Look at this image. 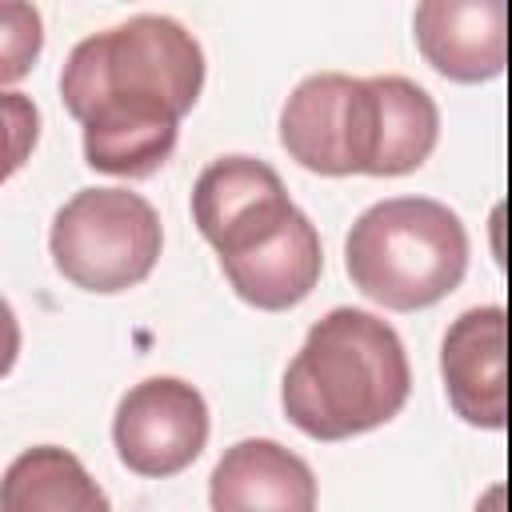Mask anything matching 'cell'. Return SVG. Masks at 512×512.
<instances>
[{
  "mask_svg": "<svg viewBox=\"0 0 512 512\" xmlns=\"http://www.w3.org/2000/svg\"><path fill=\"white\" fill-rule=\"evenodd\" d=\"M200 88L204 52L172 16H132L84 36L60 72L64 108L84 124V160L128 180L164 168Z\"/></svg>",
  "mask_w": 512,
  "mask_h": 512,
  "instance_id": "1",
  "label": "cell"
},
{
  "mask_svg": "<svg viewBox=\"0 0 512 512\" xmlns=\"http://www.w3.org/2000/svg\"><path fill=\"white\" fill-rule=\"evenodd\" d=\"M412 392L408 352L392 324L364 308L320 316L284 372V416L312 440H348L400 416Z\"/></svg>",
  "mask_w": 512,
  "mask_h": 512,
  "instance_id": "2",
  "label": "cell"
},
{
  "mask_svg": "<svg viewBox=\"0 0 512 512\" xmlns=\"http://www.w3.org/2000/svg\"><path fill=\"white\" fill-rule=\"evenodd\" d=\"M344 268L380 308H432L468 272V232L440 200L392 196L356 216L344 240Z\"/></svg>",
  "mask_w": 512,
  "mask_h": 512,
  "instance_id": "3",
  "label": "cell"
},
{
  "mask_svg": "<svg viewBox=\"0 0 512 512\" xmlns=\"http://www.w3.org/2000/svg\"><path fill=\"white\" fill-rule=\"evenodd\" d=\"M52 264L84 292H128L160 260L164 232L156 208L128 188H84L52 220Z\"/></svg>",
  "mask_w": 512,
  "mask_h": 512,
  "instance_id": "4",
  "label": "cell"
},
{
  "mask_svg": "<svg viewBox=\"0 0 512 512\" xmlns=\"http://www.w3.org/2000/svg\"><path fill=\"white\" fill-rule=\"evenodd\" d=\"M284 152L320 176H372L380 144L376 80L316 72L304 76L280 108Z\"/></svg>",
  "mask_w": 512,
  "mask_h": 512,
  "instance_id": "5",
  "label": "cell"
},
{
  "mask_svg": "<svg viewBox=\"0 0 512 512\" xmlns=\"http://www.w3.org/2000/svg\"><path fill=\"white\" fill-rule=\"evenodd\" d=\"M112 440L128 472L176 476L208 444V404L180 376H148L120 396Z\"/></svg>",
  "mask_w": 512,
  "mask_h": 512,
  "instance_id": "6",
  "label": "cell"
},
{
  "mask_svg": "<svg viewBox=\"0 0 512 512\" xmlns=\"http://www.w3.org/2000/svg\"><path fill=\"white\" fill-rule=\"evenodd\" d=\"M292 212L296 204L288 200L284 180L256 156H220L192 188V220L216 256L244 252L276 232Z\"/></svg>",
  "mask_w": 512,
  "mask_h": 512,
  "instance_id": "7",
  "label": "cell"
},
{
  "mask_svg": "<svg viewBox=\"0 0 512 512\" xmlns=\"http://www.w3.org/2000/svg\"><path fill=\"white\" fill-rule=\"evenodd\" d=\"M504 336H508V316L500 304L468 308L444 332V344H440L444 392L452 412L472 428L508 424Z\"/></svg>",
  "mask_w": 512,
  "mask_h": 512,
  "instance_id": "8",
  "label": "cell"
},
{
  "mask_svg": "<svg viewBox=\"0 0 512 512\" xmlns=\"http://www.w3.org/2000/svg\"><path fill=\"white\" fill-rule=\"evenodd\" d=\"M412 32L420 56L456 84H480L504 72L508 60L504 0H416Z\"/></svg>",
  "mask_w": 512,
  "mask_h": 512,
  "instance_id": "9",
  "label": "cell"
},
{
  "mask_svg": "<svg viewBox=\"0 0 512 512\" xmlns=\"http://www.w3.org/2000/svg\"><path fill=\"white\" fill-rule=\"evenodd\" d=\"M220 268L232 284V292L260 308V312H284L300 304L324 268V248L316 224L296 208L276 232L248 244L244 252L220 256Z\"/></svg>",
  "mask_w": 512,
  "mask_h": 512,
  "instance_id": "10",
  "label": "cell"
},
{
  "mask_svg": "<svg viewBox=\"0 0 512 512\" xmlns=\"http://www.w3.org/2000/svg\"><path fill=\"white\" fill-rule=\"evenodd\" d=\"M216 512H312V468L276 440L232 444L212 472Z\"/></svg>",
  "mask_w": 512,
  "mask_h": 512,
  "instance_id": "11",
  "label": "cell"
},
{
  "mask_svg": "<svg viewBox=\"0 0 512 512\" xmlns=\"http://www.w3.org/2000/svg\"><path fill=\"white\" fill-rule=\"evenodd\" d=\"M4 512H104L108 496L92 484L84 464L52 444L20 452L0 488Z\"/></svg>",
  "mask_w": 512,
  "mask_h": 512,
  "instance_id": "12",
  "label": "cell"
},
{
  "mask_svg": "<svg viewBox=\"0 0 512 512\" xmlns=\"http://www.w3.org/2000/svg\"><path fill=\"white\" fill-rule=\"evenodd\" d=\"M372 80L380 96V144H376L372 176L416 172L440 140V108L408 76H372Z\"/></svg>",
  "mask_w": 512,
  "mask_h": 512,
  "instance_id": "13",
  "label": "cell"
},
{
  "mask_svg": "<svg viewBox=\"0 0 512 512\" xmlns=\"http://www.w3.org/2000/svg\"><path fill=\"white\" fill-rule=\"evenodd\" d=\"M40 16L36 8H28L24 0H4V84L20 80L28 72V64L40 56Z\"/></svg>",
  "mask_w": 512,
  "mask_h": 512,
  "instance_id": "14",
  "label": "cell"
}]
</instances>
